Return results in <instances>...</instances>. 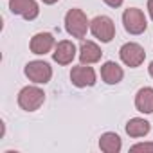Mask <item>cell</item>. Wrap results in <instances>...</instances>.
I'll return each mask as SVG.
<instances>
[{
	"label": "cell",
	"instance_id": "e0dca14e",
	"mask_svg": "<svg viewBox=\"0 0 153 153\" xmlns=\"http://www.w3.org/2000/svg\"><path fill=\"white\" fill-rule=\"evenodd\" d=\"M103 2H105L108 7H114V9H117V7H121V6H123V2H124V0H103Z\"/></svg>",
	"mask_w": 153,
	"mask_h": 153
},
{
	"label": "cell",
	"instance_id": "52a82bcc",
	"mask_svg": "<svg viewBox=\"0 0 153 153\" xmlns=\"http://www.w3.org/2000/svg\"><path fill=\"white\" fill-rule=\"evenodd\" d=\"M70 81L74 87L78 88H87V87H94L96 81H97V76H96V70L90 67V65H76L72 67L70 70Z\"/></svg>",
	"mask_w": 153,
	"mask_h": 153
},
{
	"label": "cell",
	"instance_id": "d6986e66",
	"mask_svg": "<svg viewBox=\"0 0 153 153\" xmlns=\"http://www.w3.org/2000/svg\"><path fill=\"white\" fill-rule=\"evenodd\" d=\"M42 2H43V4H47V6H52V4H56V2H58V0H42Z\"/></svg>",
	"mask_w": 153,
	"mask_h": 153
},
{
	"label": "cell",
	"instance_id": "2e32d148",
	"mask_svg": "<svg viewBox=\"0 0 153 153\" xmlns=\"http://www.w3.org/2000/svg\"><path fill=\"white\" fill-rule=\"evenodd\" d=\"M130 151H144V153H153V142H137L130 148Z\"/></svg>",
	"mask_w": 153,
	"mask_h": 153
},
{
	"label": "cell",
	"instance_id": "ffe728a7",
	"mask_svg": "<svg viewBox=\"0 0 153 153\" xmlns=\"http://www.w3.org/2000/svg\"><path fill=\"white\" fill-rule=\"evenodd\" d=\"M148 74L153 78V61H151V63H149V67H148Z\"/></svg>",
	"mask_w": 153,
	"mask_h": 153
},
{
	"label": "cell",
	"instance_id": "9c48e42d",
	"mask_svg": "<svg viewBox=\"0 0 153 153\" xmlns=\"http://www.w3.org/2000/svg\"><path fill=\"white\" fill-rule=\"evenodd\" d=\"M54 47H56V40L51 33H36L29 42V49L36 56H45L51 51H54Z\"/></svg>",
	"mask_w": 153,
	"mask_h": 153
},
{
	"label": "cell",
	"instance_id": "277c9868",
	"mask_svg": "<svg viewBox=\"0 0 153 153\" xmlns=\"http://www.w3.org/2000/svg\"><path fill=\"white\" fill-rule=\"evenodd\" d=\"M90 33L101 43H110L115 36V24L110 16L99 15L94 20H90Z\"/></svg>",
	"mask_w": 153,
	"mask_h": 153
},
{
	"label": "cell",
	"instance_id": "7a4b0ae2",
	"mask_svg": "<svg viewBox=\"0 0 153 153\" xmlns=\"http://www.w3.org/2000/svg\"><path fill=\"white\" fill-rule=\"evenodd\" d=\"M18 106L25 112H36L43 103H45V92L34 83V85H27L18 92Z\"/></svg>",
	"mask_w": 153,
	"mask_h": 153
},
{
	"label": "cell",
	"instance_id": "8992f818",
	"mask_svg": "<svg viewBox=\"0 0 153 153\" xmlns=\"http://www.w3.org/2000/svg\"><path fill=\"white\" fill-rule=\"evenodd\" d=\"M119 58H121V61H123L126 67L137 68V67H140V65L144 63V59H146V51H144L142 45H139V43H135V42H126V43L121 45V49H119Z\"/></svg>",
	"mask_w": 153,
	"mask_h": 153
},
{
	"label": "cell",
	"instance_id": "ba28073f",
	"mask_svg": "<svg viewBox=\"0 0 153 153\" xmlns=\"http://www.w3.org/2000/svg\"><path fill=\"white\" fill-rule=\"evenodd\" d=\"M9 11L25 20H34L40 15V6L36 0H9Z\"/></svg>",
	"mask_w": 153,
	"mask_h": 153
},
{
	"label": "cell",
	"instance_id": "8fae6325",
	"mask_svg": "<svg viewBox=\"0 0 153 153\" xmlns=\"http://www.w3.org/2000/svg\"><path fill=\"white\" fill-rule=\"evenodd\" d=\"M103 56V51L101 47L92 42V40H83L81 45H79V61L85 63V65H92V63H97Z\"/></svg>",
	"mask_w": 153,
	"mask_h": 153
},
{
	"label": "cell",
	"instance_id": "3957f363",
	"mask_svg": "<svg viewBox=\"0 0 153 153\" xmlns=\"http://www.w3.org/2000/svg\"><path fill=\"white\" fill-rule=\"evenodd\" d=\"M24 74L29 81H33L36 85H47L52 79V67L43 59H34L25 65Z\"/></svg>",
	"mask_w": 153,
	"mask_h": 153
},
{
	"label": "cell",
	"instance_id": "ac0fdd59",
	"mask_svg": "<svg viewBox=\"0 0 153 153\" xmlns=\"http://www.w3.org/2000/svg\"><path fill=\"white\" fill-rule=\"evenodd\" d=\"M148 13H149V18L153 20V0H148Z\"/></svg>",
	"mask_w": 153,
	"mask_h": 153
},
{
	"label": "cell",
	"instance_id": "7c38bea8",
	"mask_svg": "<svg viewBox=\"0 0 153 153\" xmlns=\"http://www.w3.org/2000/svg\"><path fill=\"white\" fill-rule=\"evenodd\" d=\"M124 78V70L119 63L115 61H105L101 65V79L106 85H117Z\"/></svg>",
	"mask_w": 153,
	"mask_h": 153
},
{
	"label": "cell",
	"instance_id": "4fadbf2b",
	"mask_svg": "<svg viewBox=\"0 0 153 153\" xmlns=\"http://www.w3.org/2000/svg\"><path fill=\"white\" fill-rule=\"evenodd\" d=\"M135 108L140 114H153V87H142L135 94Z\"/></svg>",
	"mask_w": 153,
	"mask_h": 153
},
{
	"label": "cell",
	"instance_id": "6da1fadb",
	"mask_svg": "<svg viewBox=\"0 0 153 153\" xmlns=\"http://www.w3.org/2000/svg\"><path fill=\"white\" fill-rule=\"evenodd\" d=\"M65 31L72 38L83 40L87 36V31H90V20L87 18V15L81 9L72 7L65 15Z\"/></svg>",
	"mask_w": 153,
	"mask_h": 153
},
{
	"label": "cell",
	"instance_id": "30bf717a",
	"mask_svg": "<svg viewBox=\"0 0 153 153\" xmlns=\"http://www.w3.org/2000/svg\"><path fill=\"white\" fill-rule=\"evenodd\" d=\"M76 45L70 42V40H61L56 43L54 47V52H52V59L58 63V65H70L76 58Z\"/></svg>",
	"mask_w": 153,
	"mask_h": 153
},
{
	"label": "cell",
	"instance_id": "5b68a950",
	"mask_svg": "<svg viewBox=\"0 0 153 153\" xmlns=\"http://www.w3.org/2000/svg\"><path fill=\"white\" fill-rule=\"evenodd\" d=\"M123 25H124L126 33L137 36L148 29V20L139 7H128L123 13Z\"/></svg>",
	"mask_w": 153,
	"mask_h": 153
},
{
	"label": "cell",
	"instance_id": "9a60e30c",
	"mask_svg": "<svg viewBox=\"0 0 153 153\" xmlns=\"http://www.w3.org/2000/svg\"><path fill=\"white\" fill-rule=\"evenodd\" d=\"M123 148V140L115 131H106L99 137V149L105 153H119Z\"/></svg>",
	"mask_w": 153,
	"mask_h": 153
},
{
	"label": "cell",
	"instance_id": "5bb4252c",
	"mask_svg": "<svg viewBox=\"0 0 153 153\" xmlns=\"http://www.w3.org/2000/svg\"><path fill=\"white\" fill-rule=\"evenodd\" d=\"M124 130L131 139H140V137H146L151 131V124H149V121H146L142 117H131L126 123Z\"/></svg>",
	"mask_w": 153,
	"mask_h": 153
}]
</instances>
